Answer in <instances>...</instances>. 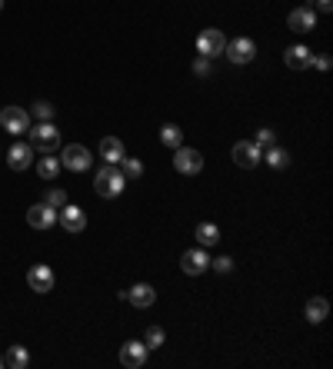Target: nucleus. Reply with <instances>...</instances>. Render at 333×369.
<instances>
[{"instance_id":"obj_4","label":"nucleus","mask_w":333,"mask_h":369,"mask_svg":"<svg viewBox=\"0 0 333 369\" xmlns=\"http://www.w3.org/2000/svg\"><path fill=\"white\" fill-rule=\"evenodd\" d=\"M174 170L183 176H197L203 170V153L194 150V147H177V153H174Z\"/></svg>"},{"instance_id":"obj_5","label":"nucleus","mask_w":333,"mask_h":369,"mask_svg":"<svg viewBox=\"0 0 333 369\" xmlns=\"http://www.w3.org/2000/svg\"><path fill=\"white\" fill-rule=\"evenodd\" d=\"M223 47H227V37H223V30H217V27L203 30V34L197 37V53H200V57H207V60L220 57Z\"/></svg>"},{"instance_id":"obj_19","label":"nucleus","mask_w":333,"mask_h":369,"mask_svg":"<svg viewBox=\"0 0 333 369\" xmlns=\"http://www.w3.org/2000/svg\"><path fill=\"white\" fill-rule=\"evenodd\" d=\"M37 174H41V180H57V174H60V156L44 153V156L37 160Z\"/></svg>"},{"instance_id":"obj_20","label":"nucleus","mask_w":333,"mask_h":369,"mask_svg":"<svg viewBox=\"0 0 333 369\" xmlns=\"http://www.w3.org/2000/svg\"><path fill=\"white\" fill-rule=\"evenodd\" d=\"M327 316H330V303H327L323 296H313L310 303H307V320H310V323H323Z\"/></svg>"},{"instance_id":"obj_31","label":"nucleus","mask_w":333,"mask_h":369,"mask_svg":"<svg viewBox=\"0 0 333 369\" xmlns=\"http://www.w3.org/2000/svg\"><path fill=\"white\" fill-rule=\"evenodd\" d=\"M210 266H214L217 273H230V270H233V260H230V257H217V260H210Z\"/></svg>"},{"instance_id":"obj_18","label":"nucleus","mask_w":333,"mask_h":369,"mask_svg":"<svg viewBox=\"0 0 333 369\" xmlns=\"http://www.w3.org/2000/svg\"><path fill=\"white\" fill-rule=\"evenodd\" d=\"M100 160H107V163L117 167V163L124 160V143H120L117 136H104V140H100Z\"/></svg>"},{"instance_id":"obj_24","label":"nucleus","mask_w":333,"mask_h":369,"mask_svg":"<svg viewBox=\"0 0 333 369\" xmlns=\"http://www.w3.org/2000/svg\"><path fill=\"white\" fill-rule=\"evenodd\" d=\"M120 174L127 176V180H140V176H143V163L133 160V156H124V160H120Z\"/></svg>"},{"instance_id":"obj_23","label":"nucleus","mask_w":333,"mask_h":369,"mask_svg":"<svg viewBox=\"0 0 333 369\" xmlns=\"http://www.w3.org/2000/svg\"><path fill=\"white\" fill-rule=\"evenodd\" d=\"M264 160L270 163V167H273V170H284V167L290 163V153L284 150V147H277V143H273V147H266Z\"/></svg>"},{"instance_id":"obj_3","label":"nucleus","mask_w":333,"mask_h":369,"mask_svg":"<svg viewBox=\"0 0 333 369\" xmlns=\"http://www.w3.org/2000/svg\"><path fill=\"white\" fill-rule=\"evenodd\" d=\"M90 163H93V153H90L84 143H70V147H64V153H60V167L73 170V174L90 170Z\"/></svg>"},{"instance_id":"obj_30","label":"nucleus","mask_w":333,"mask_h":369,"mask_svg":"<svg viewBox=\"0 0 333 369\" xmlns=\"http://www.w3.org/2000/svg\"><path fill=\"white\" fill-rule=\"evenodd\" d=\"M194 73H197V77H210V73H214V64H210L207 57H197V60H194Z\"/></svg>"},{"instance_id":"obj_21","label":"nucleus","mask_w":333,"mask_h":369,"mask_svg":"<svg viewBox=\"0 0 333 369\" xmlns=\"http://www.w3.org/2000/svg\"><path fill=\"white\" fill-rule=\"evenodd\" d=\"M3 366L27 369V366H30V353H27L23 346H10V349H7V359H3Z\"/></svg>"},{"instance_id":"obj_1","label":"nucleus","mask_w":333,"mask_h":369,"mask_svg":"<svg viewBox=\"0 0 333 369\" xmlns=\"http://www.w3.org/2000/svg\"><path fill=\"white\" fill-rule=\"evenodd\" d=\"M93 187H97V196H104V200H113V196L124 193V187H127V176L120 174V167H113V163H104V167L97 170V180H93Z\"/></svg>"},{"instance_id":"obj_13","label":"nucleus","mask_w":333,"mask_h":369,"mask_svg":"<svg viewBox=\"0 0 333 369\" xmlns=\"http://www.w3.org/2000/svg\"><path fill=\"white\" fill-rule=\"evenodd\" d=\"M207 266H210V257H207L203 246H200V250H187V253L180 257V270H183L187 276H200Z\"/></svg>"},{"instance_id":"obj_15","label":"nucleus","mask_w":333,"mask_h":369,"mask_svg":"<svg viewBox=\"0 0 333 369\" xmlns=\"http://www.w3.org/2000/svg\"><path fill=\"white\" fill-rule=\"evenodd\" d=\"M287 23L293 34H310L317 27V14H313V7H297V10H290Z\"/></svg>"},{"instance_id":"obj_10","label":"nucleus","mask_w":333,"mask_h":369,"mask_svg":"<svg viewBox=\"0 0 333 369\" xmlns=\"http://www.w3.org/2000/svg\"><path fill=\"white\" fill-rule=\"evenodd\" d=\"M57 223L64 226L67 233H80V230L87 226V213H84L80 206H73V203H64V206L57 210Z\"/></svg>"},{"instance_id":"obj_25","label":"nucleus","mask_w":333,"mask_h":369,"mask_svg":"<svg viewBox=\"0 0 333 369\" xmlns=\"http://www.w3.org/2000/svg\"><path fill=\"white\" fill-rule=\"evenodd\" d=\"M160 140H163L167 147H174V150H177L180 143H183V133H180V127H177V123H167V127L160 130Z\"/></svg>"},{"instance_id":"obj_26","label":"nucleus","mask_w":333,"mask_h":369,"mask_svg":"<svg viewBox=\"0 0 333 369\" xmlns=\"http://www.w3.org/2000/svg\"><path fill=\"white\" fill-rule=\"evenodd\" d=\"M30 117H37V123H44V120H54V107H50L47 100H37V104L30 107Z\"/></svg>"},{"instance_id":"obj_35","label":"nucleus","mask_w":333,"mask_h":369,"mask_svg":"<svg viewBox=\"0 0 333 369\" xmlns=\"http://www.w3.org/2000/svg\"><path fill=\"white\" fill-rule=\"evenodd\" d=\"M0 366H3V359H0Z\"/></svg>"},{"instance_id":"obj_29","label":"nucleus","mask_w":333,"mask_h":369,"mask_svg":"<svg viewBox=\"0 0 333 369\" xmlns=\"http://www.w3.org/2000/svg\"><path fill=\"white\" fill-rule=\"evenodd\" d=\"M253 143H257L260 150H266V147H273V143H277V133L264 127V130H257V140H253Z\"/></svg>"},{"instance_id":"obj_9","label":"nucleus","mask_w":333,"mask_h":369,"mask_svg":"<svg viewBox=\"0 0 333 369\" xmlns=\"http://www.w3.org/2000/svg\"><path fill=\"white\" fill-rule=\"evenodd\" d=\"M120 300H127V303L137 306V309H147V306H154L157 289L150 286V283H133L130 289H124V293H120Z\"/></svg>"},{"instance_id":"obj_28","label":"nucleus","mask_w":333,"mask_h":369,"mask_svg":"<svg viewBox=\"0 0 333 369\" xmlns=\"http://www.w3.org/2000/svg\"><path fill=\"white\" fill-rule=\"evenodd\" d=\"M44 203H47V206H54V210H60V206L67 203V193H64V190H47Z\"/></svg>"},{"instance_id":"obj_8","label":"nucleus","mask_w":333,"mask_h":369,"mask_svg":"<svg viewBox=\"0 0 333 369\" xmlns=\"http://www.w3.org/2000/svg\"><path fill=\"white\" fill-rule=\"evenodd\" d=\"M0 123H3V130L14 133V136H21V133L30 130V113L23 107H7L0 110Z\"/></svg>"},{"instance_id":"obj_2","label":"nucleus","mask_w":333,"mask_h":369,"mask_svg":"<svg viewBox=\"0 0 333 369\" xmlns=\"http://www.w3.org/2000/svg\"><path fill=\"white\" fill-rule=\"evenodd\" d=\"M30 147L41 153H50L60 147V130L54 127V120H44V123H37V127H30Z\"/></svg>"},{"instance_id":"obj_16","label":"nucleus","mask_w":333,"mask_h":369,"mask_svg":"<svg viewBox=\"0 0 333 369\" xmlns=\"http://www.w3.org/2000/svg\"><path fill=\"white\" fill-rule=\"evenodd\" d=\"M7 163H10V170H27L30 163H34V147L30 143H14L10 147V153H7Z\"/></svg>"},{"instance_id":"obj_7","label":"nucleus","mask_w":333,"mask_h":369,"mask_svg":"<svg viewBox=\"0 0 333 369\" xmlns=\"http://www.w3.org/2000/svg\"><path fill=\"white\" fill-rule=\"evenodd\" d=\"M230 156H233V163L237 167H244V170H253L260 160H264V150L253 143V140H240V143H233V150H230Z\"/></svg>"},{"instance_id":"obj_32","label":"nucleus","mask_w":333,"mask_h":369,"mask_svg":"<svg viewBox=\"0 0 333 369\" xmlns=\"http://www.w3.org/2000/svg\"><path fill=\"white\" fill-rule=\"evenodd\" d=\"M330 64H333V60L327 57V53H317V57L310 60V67H317V70H330Z\"/></svg>"},{"instance_id":"obj_34","label":"nucleus","mask_w":333,"mask_h":369,"mask_svg":"<svg viewBox=\"0 0 333 369\" xmlns=\"http://www.w3.org/2000/svg\"><path fill=\"white\" fill-rule=\"evenodd\" d=\"M0 10H3V0H0Z\"/></svg>"},{"instance_id":"obj_14","label":"nucleus","mask_w":333,"mask_h":369,"mask_svg":"<svg viewBox=\"0 0 333 369\" xmlns=\"http://www.w3.org/2000/svg\"><path fill=\"white\" fill-rule=\"evenodd\" d=\"M27 223H30L34 230H50V226L57 223V210L47 206V203H37V206L27 210Z\"/></svg>"},{"instance_id":"obj_12","label":"nucleus","mask_w":333,"mask_h":369,"mask_svg":"<svg viewBox=\"0 0 333 369\" xmlns=\"http://www.w3.org/2000/svg\"><path fill=\"white\" fill-rule=\"evenodd\" d=\"M147 343H137V340H127L124 343V349H120V363L127 369H140L143 363H147Z\"/></svg>"},{"instance_id":"obj_6","label":"nucleus","mask_w":333,"mask_h":369,"mask_svg":"<svg viewBox=\"0 0 333 369\" xmlns=\"http://www.w3.org/2000/svg\"><path fill=\"white\" fill-rule=\"evenodd\" d=\"M223 53H227V60L230 64H250L253 57H257V44L250 40V37H237V40H227V47H223Z\"/></svg>"},{"instance_id":"obj_11","label":"nucleus","mask_w":333,"mask_h":369,"mask_svg":"<svg viewBox=\"0 0 333 369\" xmlns=\"http://www.w3.org/2000/svg\"><path fill=\"white\" fill-rule=\"evenodd\" d=\"M54 270L47 266V263H37V266H30V273H27V286L34 289V293H50L54 289Z\"/></svg>"},{"instance_id":"obj_33","label":"nucleus","mask_w":333,"mask_h":369,"mask_svg":"<svg viewBox=\"0 0 333 369\" xmlns=\"http://www.w3.org/2000/svg\"><path fill=\"white\" fill-rule=\"evenodd\" d=\"M317 7H320L323 14H330V10H333V0H317Z\"/></svg>"},{"instance_id":"obj_27","label":"nucleus","mask_w":333,"mask_h":369,"mask_svg":"<svg viewBox=\"0 0 333 369\" xmlns=\"http://www.w3.org/2000/svg\"><path fill=\"white\" fill-rule=\"evenodd\" d=\"M163 340H167V333H163L160 326H150V329H147V336H143V343H147V349L163 346Z\"/></svg>"},{"instance_id":"obj_17","label":"nucleus","mask_w":333,"mask_h":369,"mask_svg":"<svg viewBox=\"0 0 333 369\" xmlns=\"http://www.w3.org/2000/svg\"><path fill=\"white\" fill-rule=\"evenodd\" d=\"M284 60H287L290 70H307V67H310V60H313V50H310V47H303V44H293V47H287Z\"/></svg>"},{"instance_id":"obj_22","label":"nucleus","mask_w":333,"mask_h":369,"mask_svg":"<svg viewBox=\"0 0 333 369\" xmlns=\"http://www.w3.org/2000/svg\"><path fill=\"white\" fill-rule=\"evenodd\" d=\"M194 239H197L200 246H214V243H220V230H217L214 223H200Z\"/></svg>"}]
</instances>
